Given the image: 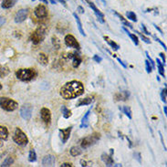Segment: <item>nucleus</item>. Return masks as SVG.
Returning a JSON list of instances; mask_svg holds the SVG:
<instances>
[{"mask_svg": "<svg viewBox=\"0 0 167 167\" xmlns=\"http://www.w3.org/2000/svg\"><path fill=\"white\" fill-rule=\"evenodd\" d=\"M82 1H83V2H86V3L88 4V6L93 10V12L95 13V15L97 16V17H98V19H99V21H100L101 23H104V22H105V20H104V14L96 7L94 3L91 2L90 0H82Z\"/></svg>", "mask_w": 167, "mask_h": 167, "instance_id": "obj_10", "label": "nucleus"}, {"mask_svg": "<svg viewBox=\"0 0 167 167\" xmlns=\"http://www.w3.org/2000/svg\"><path fill=\"white\" fill-rule=\"evenodd\" d=\"M154 37H155V41H157V42H159L163 47H164V48H165V50H166V45L160 39V38H158V37H156V36H154Z\"/></svg>", "mask_w": 167, "mask_h": 167, "instance_id": "obj_41", "label": "nucleus"}, {"mask_svg": "<svg viewBox=\"0 0 167 167\" xmlns=\"http://www.w3.org/2000/svg\"><path fill=\"white\" fill-rule=\"evenodd\" d=\"M135 33L141 37V39L143 40V42H145V43H147V44H151V40H150V38H148L147 37L144 36L143 33H141V32H139V31H137V30H135Z\"/></svg>", "mask_w": 167, "mask_h": 167, "instance_id": "obj_36", "label": "nucleus"}, {"mask_svg": "<svg viewBox=\"0 0 167 167\" xmlns=\"http://www.w3.org/2000/svg\"><path fill=\"white\" fill-rule=\"evenodd\" d=\"M17 2V0H3L1 7L4 9H8V8L13 7L16 5Z\"/></svg>", "mask_w": 167, "mask_h": 167, "instance_id": "obj_21", "label": "nucleus"}, {"mask_svg": "<svg viewBox=\"0 0 167 167\" xmlns=\"http://www.w3.org/2000/svg\"><path fill=\"white\" fill-rule=\"evenodd\" d=\"M91 110H88L87 112L84 114V116L81 119V123L80 125V128H87L89 126V117H90V114H91Z\"/></svg>", "mask_w": 167, "mask_h": 167, "instance_id": "obj_18", "label": "nucleus"}, {"mask_svg": "<svg viewBox=\"0 0 167 167\" xmlns=\"http://www.w3.org/2000/svg\"><path fill=\"white\" fill-rule=\"evenodd\" d=\"M155 62H157V67H158V71H159V74L162 76V77H164V78H165V64L163 63V62H161V60H159V59H156V61Z\"/></svg>", "mask_w": 167, "mask_h": 167, "instance_id": "obj_27", "label": "nucleus"}, {"mask_svg": "<svg viewBox=\"0 0 167 167\" xmlns=\"http://www.w3.org/2000/svg\"><path fill=\"white\" fill-rule=\"evenodd\" d=\"M142 28H143V31L144 32V34H146V35H151V33L147 30V28H146L145 25L142 24Z\"/></svg>", "mask_w": 167, "mask_h": 167, "instance_id": "obj_43", "label": "nucleus"}, {"mask_svg": "<svg viewBox=\"0 0 167 167\" xmlns=\"http://www.w3.org/2000/svg\"><path fill=\"white\" fill-rule=\"evenodd\" d=\"M120 110H121L122 111V112L129 118V119L131 120L132 118V112H131V108L128 107V106H123L122 108H120Z\"/></svg>", "mask_w": 167, "mask_h": 167, "instance_id": "obj_32", "label": "nucleus"}, {"mask_svg": "<svg viewBox=\"0 0 167 167\" xmlns=\"http://www.w3.org/2000/svg\"><path fill=\"white\" fill-rule=\"evenodd\" d=\"M58 1H59L60 3H61L64 7H67V3H66V1H65V0H58Z\"/></svg>", "mask_w": 167, "mask_h": 167, "instance_id": "obj_50", "label": "nucleus"}, {"mask_svg": "<svg viewBox=\"0 0 167 167\" xmlns=\"http://www.w3.org/2000/svg\"><path fill=\"white\" fill-rule=\"evenodd\" d=\"M0 108L6 111H14L18 108V103L10 98L0 97Z\"/></svg>", "mask_w": 167, "mask_h": 167, "instance_id": "obj_4", "label": "nucleus"}, {"mask_svg": "<svg viewBox=\"0 0 167 167\" xmlns=\"http://www.w3.org/2000/svg\"><path fill=\"white\" fill-rule=\"evenodd\" d=\"M159 56L161 57V59H162V60H163V63L165 65V62H166V58H165V55L163 52H161V53L159 54Z\"/></svg>", "mask_w": 167, "mask_h": 167, "instance_id": "obj_42", "label": "nucleus"}, {"mask_svg": "<svg viewBox=\"0 0 167 167\" xmlns=\"http://www.w3.org/2000/svg\"><path fill=\"white\" fill-rule=\"evenodd\" d=\"M100 139H101V134L99 132H94L87 137H84L81 141V149H87V148L94 145Z\"/></svg>", "mask_w": 167, "mask_h": 167, "instance_id": "obj_5", "label": "nucleus"}, {"mask_svg": "<svg viewBox=\"0 0 167 167\" xmlns=\"http://www.w3.org/2000/svg\"><path fill=\"white\" fill-rule=\"evenodd\" d=\"M64 42L66 44V46L70 47V48H73L80 50L81 49V45L80 43L77 41V39L75 38V37L71 35V34H68L64 37Z\"/></svg>", "mask_w": 167, "mask_h": 167, "instance_id": "obj_8", "label": "nucleus"}, {"mask_svg": "<svg viewBox=\"0 0 167 167\" xmlns=\"http://www.w3.org/2000/svg\"><path fill=\"white\" fill-rule=\"evenodd\" d=\"M32 111H33V107L30 103H25L20 108V116L25 120H29L32 116Z\"/></svg>", "mask_w": 167, "mask_h": 167, "instance_id": "obj_7", "label": "nucleus"}, {"mask_svg": "<svg viewBox=\"0 0 167 167\" xmlns=\"http://www.w3.org/2000/svg\"><path fill=\"white\" fill-rule=\"evenodd\" d=\"M164 111H165V115H167V108H166V106H165V107H164Z\"/></svg>", "mask_w": 167, "mask_h": 167, "instance_id": "obj_52", "label": "nucleus"}, {"mask_svg": "<svg viewBox=\"0 0 167 167\" xmlns=\"http://www.w3.org/2000/svg\"><path fill=\"white\" fill-rule=\"evenodd\" d=\"M130 98V92L128 91H122L114 94V99L117 101H125Z\"/></svg>", "mask_w": 167, "mask_h": 167, "instance_id": "obj_15", "label": "nucleus"}, {"mask_svg": "<svg viewBox=\"0 0 167 167\" xmlns=\"http://www.w3.org/2000/svg\"><path fill=\"white\" fill-rule=\"evenodd\" d=\"M39 1H40V2H43L44 4H48V0H39Z\"/></svg>", "mask_w": 167, "mask_h": 167, "instance_id": "obj_53", "label": "nucleus"}, {"mask_svg": "<svg viewBox=\"0 0 167 167\" xmlns=\"http://www.w3.org/2000/svg\"><path fill=\"white\" fill-rule=\"evenodd\" d=\"M37 76V71H36V69H33V68L19 69L16 71L17 79L24 82H28V81H33Z\"/></svg>", "mask_w": 167, "mask_h": 167, "instance_id": "obj_2", "label": "nucleus"}, {"mask_svg": "<svg viewBox=\"0 0 167 167\" xmlns=\"http://www.w3.org/2000/svg\"><path fill=\"white\" fill-rule=\"evenodd\" d=\"M70 153H71V155L73 156V157H77L79 155H81L82 154V150L81 147L79 146H72L70 150Z\"/></svg>", "mask_w": 167, "mask_h": 167, "instance_id": "obj_26", "label": "nucleus"}, {"mask_svg": "<svg viewBox=\"0 0 167 167\" xmlns=\"http://www.w3.org/2000/svg\"><path fill=\"white\" fill-rule=\"evenodd\" d=\"M81 166H88V162L86 160H81Z\"/></svg>", "mask_w": 167, "mask_h": 167, "instance_id": "obj_48", "label": "nucleus"}, {"mask_svg": "<svg viewBox=\"0 0 167 167\" xmlns=\"http://www.w3.org/2000/svg\"><path fill=\"white\" fill-rule=\"evenodd\" d=\"M77 11L80 13V14H83L84 8L82 7H81V6H80V7H78V8H77Z\"/></svg>", "mask_w": 167, "mask_h": 167, "instance_id": "obj_49", "label": "nucleus"}, {"mask_svg": "<svg viewBox=\"0 0 167 167\" xmlns=\"http://www.w3.org/2000/svg\"><path fill=\"white\" fill-rule=\"evenodd\" d=\"M71 60L72 66H73V68H75V69L78 68V67L81 64V62H82V59H81V55H80L79 53H77V52H74Z\"/></svg>", "mask_w": 167, "mask_h": 167, "instance_id": "obj_17", "label": "nucleus"}, {"mask_svg": "<svg viewBox=\"0 0 167 167\" xmlns=\"http://www.w3.org/2000/svg\"><path fill=\"white\" fill-rule=\"evenodd\" d=\"M14 163V159L11 156H8L5 159V161L2 163V165H0L1 167H7V166H11Z\"/></svg>", "mask_w": 167, "mask_h": 167, "instance_id": "obj_31", "label": "nucleus"}, {"mask_svg": "<svg viewBox=\"0 0 167 167\" xmlns=\"http://www.w3.org/2000/svg\"><path fill=\"white\" fill-rule=\"evenodd\" d=\"M27 15H28V10L27 9L23 8V9L18 10L16 14V16H15V22L17 23V24L24 22L25 20L27 19Z\"/></svg>", "mask_w": 167, "mask_h": 167, "instance_id": "obj_12", "label": "nucleus"}, {"mask_svg": "<svg viewBox=\"0 0 167 167\" xmlns=\"http://www.w3.org/2000/svg\"><path fill=\"white\" fill-rule=\"evenodd\" d=\"M145 67H146V71L147 73H151V72L153 71V68H152V65L150 64V62H149V60H145Z\"/></svg>", "mask_w": 167, "mask_h": 167, "instance_id": "obj_38", "label": "nucleus"}, {"mask_svg": "<svg viewBox=\"0 0 167 167\" xmlns=\"http://www.w3.org/2000/svg\"><path fill=\"white\" fill-rule=\"evenodd\" d=\"M51 41H52V45H53L54 48H56V49H60V40L58 38V37H55V36L52 37Z\"/></svg>", "mask_w": 167, "mask_h": 167, "instance_id": "obj_34", "label": "nucleus"}, {"mask_svg": "<svg viewBox=\"0 0 167 167\" xmlns=\"http://www.w3.org/2000/svg\"><path fill=\"white\" fill-rule=\"evenodd\" d=\"M34 14L37 18L39 19H43V18H46L48 17V9L47 7L42 5V4H39L37 5L35 9H34Z\"/></svg>", "mask_w": 167, "mask_h": 167, "instance_id": "obj_9", "label": "nucleus"}, {"mask_svg": "<svg viewBox=\"0 0 167 167\" xmlns=\"http://www.w3.org/2000/svg\"><path fill=\"white\" fill-rule=\"evenodd\" d=\"M113 13H114V15H115V16H117V17H119V19L121 21V23L124 25V26H126V27H130V28H133L132 25L130 24V23L128 22V20H126V19L123 17V16H122V15H120V14H119L118 12H116V11H113Z\"/></svg>", "mask_w": 167, "mask_h": 167, "instance_id": "obj_30", "label": "nucleus"}, {"mask_svg": "<svg viewBox=\"0 0 167 167\" xmlns=\"http://www.w3.org/2000/svg\"><path fill=\"white\" fill-rule=\"evenodd\" d=\"M84 93V86L79 81H71L65 83L60 89V96L65 100H71Z\"/></svg>", "mask_w": 167, "mask_h": 167, "instance_id": "obj_1", "label": "nucleus"}, {"mask_svg": "<svg viewBox=\"0 0 167 167\" xmlns=\"http://www.w3.org/2000/svg\"><path fill=\"white\" fill-rule=\"evenodd\" d=\"M122 29H123V31L128 35V36L130 37V38H131V40H132V42L137 46V45H139V38H138V37L136 36L135 34H132V33H131L125 27H122Z\"/></svg>", "mask_w": 167, "mask_h": 167, "instance_id": "obj_24", "label": "nucleus"}, {"mask_svg": "<svg viewBox=\"0 0 167 167\" xmlns=\"http://www.w3.org/2000/svg\"><path fill=\"white\" fill-rule=\"evenodd\" d=\"M112 155H107V154H102L101 158V161L106 165V166H113L114 165V162H113V159L111 157Z\"/></svg>", "mask_w": 167, "mask_h": 167, "instance_id": "obj_16", "label": "nucleus"}, {"mask_svg": "<svg viewBox=\"0 0 167 167\" xmlns=\"http://www.w3.org/2000/svg\"><path fill=\"white\" fill-rule=\"evenodd\" d=\"M6 21H7L6 18H5L4 17H1V16H0V27L6 23Z\"/></svg>", "mask_w": 167, "mask_h": 167, "instance_id": "obj_44", "label": "nucleus"}, {"mask_svg": "<svg viewBox=\"0 0 167 167\" xmlns=\"http://www.w3.org/2000/svg\"><path fill=\"white\" fill-rule=\"evenodd\" d=\"M154 26H155V28H156V29H158V30L160 31V33H162V32H163V31H162V30L160 29V27H157V26H156V25H155V24H154Z\"/></svg>", "mask_w": 167, "mask_h": 167, "instance_id": "obj_51", "label": "nucleus"}, {"mask_svg": "<svg viewBox=\"0 0 167 167\" xmlns=\"http://www.w3.org/2000/svg\"><path fill=\"white\" fill-rule=\"evenodd\" d=\"M37 62L40 64V65H42V66H47L48 63V56L45 54V53H42V52H40L39 54H38V56H37Z\"/></svg>", "mask_w": 167, "mask_h": 167, "instance_id": "obj_19", "label": "nucleus"}, {"mask_svg": "<svg viewBox=\"0 0 167 167\" xmlns=\"http://www.w3.org/2000/svg\"><path fill=\"white\" fill-rule=\"evenodd\" d=\"M32 1H35V0H32Z\"/></svg>", "mask_w": 167, "mask_h": 167, "instance_id": "obj_58", "label": "nucleus"}, {"mask_svg": "<svg viewBox=\"0 0 167 167\" xmlns=\"http://www.w3.org/2000/svg\"><path fill=\"white\" fill-rule=\"evenodd\" d=\"M113 166H118V167H121L122 166V165H120V164H117V165H113Z\"/></svg>", "mask_w": 167, "mask_h": 167, "instance_id": "obj_55", "label": "nucleus"}, {"mask_svg": "<svg viewBox=\"0 0 167 167\" xmlns=\"http://www.w3.org/2000/svg\"><path fill=\"white\" fill-rule=\"evenodd\" d=\"M3 145H4V143H2V140H0V148H1V147H2Z\"/></svg>", "mask_w": 167, "mask_h": 167, "instance_id": "obj_56", "label": "nucleus"}, {"mask_svg": "<svg viewBox=\"0 0 167 167\" xmlns=\"http://www.w3.org/2000/svg\"><path fill=\"white\" fill-rule=\"evenodd\" d=\"M60 166L61 167H72L73 166V165L71 164V163H64V164H62Z\"/></svg>", "mask_w": 167, "mask_h": 167, "instance_id": "obj_47", "label": "nucleus"}, {"mask_svg": "<svg viewBox=\"0 0 167 167\" xmlns=\"http://www.w3.org/2000/svg\"><path fill=\"white\" fill-rule=\"evenodd\" d=\"M73 17H74V18H75V20H76V23H77V26H78L79 31L81 32V34L82 36L86 37V34H85L83 27H82V23H81V19H80V17H79V16L77 15V13H73Z\"/></svg>", "mask_w": 167, "mask_h": 167, "instance_id": "obj_22", "label": "nucleus"}, {"mask_svg": "<svg viewBox=\"0 0 167 167\" xmlns=\"http://www.w3.org/2000/svg\"><path fill=\"white\" fill-rule=\"evenodd\" d=\"M72 131V126H70L66 129H60V137L62 141V143H66L67 141L70 139L71 137V133Z\"/></svg>", "mask_w": 167, "mask_h": 167, "instance_id": "obj_13", "label": "nucleus"}, {"mask_svg": "<svg viewBox=\"0 0 167 167\" xmlns=\"http://www.w3.org/2000/svg\"><path fill=\"white\" fill-rule=\"evenodd\" d=\"M55 163H56V157L52 155H48L42 160V166H54Z\"/></svg>", "mask_w": 167, "mask_h": 167, "instance_id": "obj_14", "label": "nucleus"}, {"mask_svg": "<svg viewBox=\"0 0 167 167\" xmlns=\"http://www.w3.org/2000/svg\"><path fill=\"white\" fill-rule=\"evenodd\" d=\"M49 1H50V3H51V4H56V3H57V1H56V0H49Z\"/></svg>", "mask_w": 167, "mask_h": 167, "instance_id": "obj_54", "label": "nucleus"}, {"mask_svg": "<svg viewBox=\"0 0 167 167\" xmlns=\"http://www.w3.org/2000/svg\"><path fill=\"white\" fill-rule=\"evenodd\" d=\"M13 141L19 146H26L28 143V138L24 131L17 127V128H16L15 132H14Z\"/></svg>", "mask_w": 167, "mask_h": 167, "instance_id": "obj_6", "label": "nucleus"}, {"mask_svg": "<svg viewBox=\"0 0 167 167\" xmlns=\"http://www.w3.org/2000/svg\"><path fill=\"white\" fill-rule=\"evenodd\" d=\"M61 112H62V116H63L65 119H69L70 117H71V111L70 109H68L65 105H62V106H61Z\"/></svg>", "mask_w": 167, "mask_h": 167, "instance_id": "obj_28", "label": "nucleus"}, {"mask_svg": "<svg viewBox=\"0 0 167 167\" xmlns=\"http://www.w3.org/2000/svg\"><path fill=\"white\" fill-rule=\"evenodd\" d=\"M40 117L47 125L51 123V111L48 108L43 107L40 110Z\"/></svg>", "mask_w": 167, "mask_h": 167, "instance_id": "obj_11", "label": "nucleus"}, {"mask_svg": "<svg viewBox=\"0 0 167 167\" xmlns=\"http://www.w3.org/2000/svg\"><path fill=\"white\" fill-rule=\"evenodd\" d=\"M8 135H9V132H8L7 128L6 126L0 125V140L7 141L8 139Z\"/></svg>", "mask_w": 167, "mask_h": 167, "instance_id": "obj_20", "label": "nucleus"}, {"mask_svg": "<svg viewBox=\"0 0 167 167\" xmlns=\"http://www.w3.org/2000/svg\"><path fill=\"white\" fill-rule=\"evenodd\" d=\"M92 60H94L95 62H97V63H100V62H101V61H102V58H101V57H100L99 55H94V56L92 57Z\"/></svg>", "mask_w": 167, "mask_h": 167, "instance_id": "obj_40", "label": "nucleus"}, {"mask_svg": "<svg viewBox=\"0 0 167 167\" xmlns=\"http://www.w3.org/2000/svg\"><path fill=\"white\" fill-rule=\"evenodd\" d=\"M93 102V99L91 97H87L80 100V101L77 103V107H81V106H86V105H90Z\"/></svg>", "mask_w": 167, "mask_h": 167, "instance_id": "obj_23", "label": "nucleus"}, {"mask_svg": "<svg viewBox=\"0 0 167 167\" xmlns=\"http://www.w3.org/2000/svg\"><path fill=\"white\" fill-rule=\"evenodd\" d=\"M28 161H29L30 163H34V162H36L37 161V154L34 149H32V150L29 151V154H28Z\"/></svg>", "mask_w": 167, "mask_h": 167, "instance_id": "obj_33", "label": "nucleus"}, {"mask_svg": "<svg viewBox=\"0 0 167 167\" xmlns=\"http://www.w3.org/2000/svg\"><path fill=\"white\" fill-rule=\"evenodd\" d=\"M145 54H146V57H147V60H149V62H150V64L152 65V68H153V70H155V62L153 60V59L150 57V55H149V53H148V51H146L145 52Z\"/></svg>", "mask_w": 167, "mask_h": 167, "instance_id": "obj_39", "label": "nucleus"}, {"mask_svg": "<svg viewBox=\"0 0 167 167\" xmlns=\"http://www.w3.org/2000/svg\"><path fill=\"white\" fill-rule=\"evenodd\" d=\"M10 73V70L7 66H2L0 64V79L7 77Z\"/></svg>", "mask_w": 167, "mask_h": 167, "instance_id": "obj_29", "label": "nucleus"}, {"mask_svg": "<svg viewBox=\"0 0 167 167\" xmlns=\"http://www.w3.org/2000/svg\"><path fill=\"white\" fill-rule=\"evenodd\" d=\"M47 27L45 26H39L36 30L30 35V40L34 45L41 43L46 37Z\"/></svg>", "mask_w": 167, "mask_h": 167, "instance_id": "obj_3", "label": "nucleus"}, {"mask_svg": "<svg viewBox=\"0 0 167 167\" xmlns=\"http://www.w3.org/2000/svg\"><path fill=\"white\" fill-rule=\"evenodd\" d=\"M117 60L119 61L120 64V65H121V66H122V67H123L124 69H127V65H126V64H125V63H124V62H123L122 60H120V59H119V58H117Z\"/></svg>", "mask_w": 167, "mask_h": 167, "instance_id": "obj_46", "label": "nucleus"}, {"mask_svg": "<svg viewBox=\"0 0 167 167\" xmlns=\"http://www.w3.org/2000/svg\"><path fill=\"white\" fill-rule=\"evenodd\" d=\"M2 88H3V86H2V84L0 83V91L2 90Z\"/></svg>", "mask_w": 167, "mask_h": 167, "instance_id": "obj_57", "label": "nucleus"}, {"mask_svg": "<svg viewBox=\"0 0 167 167\" xmlns=\"http://www.w3.org/2000/svg\"><path fill=\"white\" fill-rule=\"evenodd\" d=\"M134 158H136L137 160H138V162L139 163H141V155L139 154V153H134Z\"/></svg>", "mask_w": 167, "mask_h": 167, "instance_id": "obj_45", "label": "nucleus"}, {"mask_svg": "<svg viewBox=\"0 0 167 167\" xmlns=\"http://www.w3.org/2000/svg\"><path fill=\"white\" fill-rule=\"evenodd\" d=\"M161 99H162L163 102H165V104H166V87L161 92Z\"/></svg>", "mask_w": 167, "mask_h": 167, "instance_id": "obj_37", "label": "nucleus"}, {"mask_svg": "<svg viewBox=\"0 0 167 167\" xmlns=\"http://www.w3.org/2000/svg\"><path fill=\"white\" fill-rule=\"evenodd\" d=\"M126 16H127L128 19H130V20L133 21V22H137V16H136V14L134 12L128 11V12L126 13Z\"/></svg>", "mask_w": 167, "mask_h": 167, "instance_id": "obj_35", "label": "nucleus"}, {"mask_svg": "<svg viewBox=\"0 0 167 167\" xmlns=\"http://www.w3.org/2000/svg\"><path fill=\"white\" fill-rule=\"evenodd\" d=\"M103 38L105 39V41L107 42L108 44L110 45V47L112 48L114 51H117V50H119L120 46L118 45V44H117V43H116V42H114L113 40H111V38H110V37L107 36H104L103 37Z\"/></svg>", "mask_w": 167, "mask_h": 167, "instance_id": "obj_25", "label": "nucleus"}]
</instances>
